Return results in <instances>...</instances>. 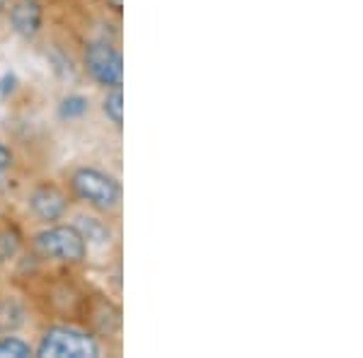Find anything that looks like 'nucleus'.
I'll return each instance as SVG.
<instances>
[{"label":"nucleus","mask_w":363,"mask_h":358,"mask_svg":"<svg viewBox=\"0 0 363 358\" xmlns=\"http://www.w3.org/2000/svg\"><path fill=\"white\" fill-rule=\"evenodd\" d=\"M10 165H13V152H10L8 145L0 140V172H5Z\"/></svg>","instance_id":"nucleus-12"},{"label":"nucleus","mask_w":363,"mask_h":358,"mask_svg":"<svg viewBox=\"0 0 363 358\" xmlns=\"http://www.w3.org/2000/svg\"><path fill=\"white\" fill-rule=\"evenodd\" d=\"M5 5H8V0H0V10H3V8H5Z\"/></svg>","instance_id":"nucleus-15"},{"label":"nucleus","mask_w":363,"mask_h":358,"mask_svg":"<svg viewBox=\"0 0 363 358\" xmlns=\"http://www.w3.org/2000/svg\"><path fill=\"white\" fill-rule=\"evenodd\" d=\"M109 3H112L116 10H121V5H124V0H109Z\"/></svg>","instance_id":"nucleus-14"},{"label":"nucleus","mask_w":363,"mask_h":358,"mask_svg":"<svg viewBox=\"0 0 363 358\" xmlns=\"http://www.w3.org/2000/svg\"><path fill=\"white\" fill-rule=\"evenodd\" d=\"M85 66L90 70L92 78L102 85L119 87L121 80H124V61H121V54L114 46H109L104 42H95L87 46Z\"/></svg>","instance_id":"nucleus-4"},{"label":"nucleus","mask_w":363,"mask_h":358,"mask_svg":"<svg viewBox=\"0 0 363 358\" xmlns=\"http://www.w3.org/2000/svg\"><path fill=\"white\" fill-rule=\"evenodd\" d=\"M37 354L42 358H95L99 356V346L73 327H51L42 337Z\"/></svg>","instance_id":"nucleus-2"},{"label":"nucleus","mask_w":363,"mask_h":358,"mask_svg":"<svg viewBox=\"0 0 363 358\" xmlns=\"http://www.w3.org/2000/svg\"><path fill=\"white\" fill-rule=\"evenodd\" d=\"M29 206H32L37 218L51 223V220H58L63 213H66V196H63L56 186L42 184L32 191V196H29Z\"/></svg>","instance_id":"nucleus-5"},{"label":"nucleus","mask_w":363,"mask_h":358,"mask_svg":"<svg viewBox=\"0 0 363 358\" xmlns=\"http://www.w3.org/2000/svg\"><path fill=\"white\" fill-rule=\"evenodd\" d=\"M75 228L80 230V235L85 237V242H95V245H104L109 242V228L104 225L102 220L97 218H78Z\"/></svg>","instance_id":"nucleus-7"},{"label":"nucleus","mask_w":363,"mask_h":358,"mask_svg":"<svg viewBox=\"0 0 363 358\" xmlns=\"http://www.w3.org/2000/svg\"><path fill=\"white\" fill-rule=\"evenodd\" d=\"M34 250L42 257L58 262H83L87 242L75 225H54L46 228L34 237Z\"/></svg>","instance_id":"nucleus-1"},{"label":"nucleus","mask_w":363,"mask_h":358,"mask_svg":"<svg viewBox=\"0 0 363 358\" xmlns=\"http://www.w3.org/2000/svg\"><path fill=\"white\" fill-rule=\"evenodd\" d=\"M27 358L32 356V349H29V344H25L22 339L17 337H3L0 339V358Z\"/></svg>","instance_id":"nucleus-9"},{"label":"nucleus","mask_w":363,"mask_h":358,"mask_svg":"<svg viewBox=\"0 0 363 358\" xmlns=\"http://www.w3.org/2000/svg\"><path fill=\"white\" fill-rule=\"evenodd\" d=\"M10 25L20 37H34L42 27V5L37 0H17L10 10Z\"/></svg>","instance_id":"nucleus-6"},{"label":"nucleus","mask_w":363,"mask_h":358,"mask_svg":"<svg viewBox=\"0 0 363 358\" xmlns=\"http://www.w3.org/2000/svg\"><path fill=\"white\" fill-rule=\"evenodd\" d=\"M61 116L63 119H78V116H83L87 111V99L80 97V95H70L61 102Z\"/></svg>","instance_id":"nucleus-11"},{"label":"nucleus","mask_w":363,"mask_h":358,"mask_svg":"<svg viewBox=\"0 0 363 358\" xmlns=\"http://www.w3.org/2000/svg\"><path fill=\"white\" fill-rule=\"evenodd\" d=\"M15 90V75H3V80H0V95H8V92Z\"/></svg>","instance_id":"nucleus-13"},{"label":"nucleus","mask_w":363,"mask_h":358,"mask_svg":"<svg viewBox=\"0 0 363 358\" xmlns=\"http://www.w3.org/2000/svg\"><path fill=\"white\" fill-rule=\"evenodd\" d=\"M20 250V235L15 230H0V264L13 259Z\"/></svg>","instance_id":"nucleus-10"},{"label":"nucleus","mask_w":363,"mask_h":358,"mask_svg":"<svg viewBox=\"0 0 363 358\" xmlns=\"http://www.w3.org/2000/svg\"><path fill=\"white\" fill-rule=\"evenodd\" d=\"M73 191L78 194L83 201L90 203V206L102 208V211L114 208L121 196V189H119V184H116V179L92 167H80L78 172L73 174Z\"/></svg>","instance_id":"nucleus-3"},{"label":"nucleus","mask_w":363,"mask_h":358,"mask_svg":"<svg viewBox=\"0 0 363 358\" xmlns=\"http://www.w3.org/2000/svg\"><path fill=\"white\" fill-rule=\"evenodd\" d=\"M104 114H107L116 126L124 124V95H121V85L112 87V92L104 97Z\"/></svg>","instance_id":"nucleus-8"}]
</instances>
